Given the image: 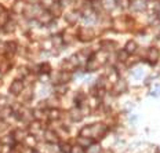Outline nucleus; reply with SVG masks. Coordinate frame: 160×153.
<instances>
[{"label": "nucleus", "mask_w": 160, "mask_h": 153, "mask_svg": "<svg viewBox=\"0 0 160 153\" xmlns=\"http://www.w3.org/2000/svg\"><path fill=\"white\" fill-rule=\"evenodd\" d=\"M22 87H24V86H22V81L15 80V81L11 84V87H10V92L17 95V94H19V92L22 91Z\"/></svg>", "instance_id": "1"}, {"label": "nucleus", "mask_w": 160, "mask_h": 153, "mask_svg": "<svg viewBox=\"0 0 160 153\" xmlns=\"http://www.w3.org/2000/svg\"><path fill=\"white\" fill-rule=\"evenodd\" d=\"M46 137H47V139H48V141H55V137H54V135H51V134H50V132H47V135H46Z\"/></svg>", "instance_id": "2"}, {"label": "nucleus", "mask_w": 160, "mask_h": 153, "mask_svg": "<svg viewBox=\"0 0 160 153\" xmlns=\"http://www.w3.org/2000/svg\"><path fill=\"white\" fill-rule=\"evenodd\" d=\"M62 151H64V152H68V151H71V148H69V146L68 145H64V146H62Z\"/></svg>", "instance_id": "3"}, {"label": "nucleus", "mask_w": 160, "mask_h": 153, "mask_svg": "<svg viewBox=\"0 0 160 153\" xmlns=\"http://www.w3.org/2000/svg\"><path fill=\"white\" fill-rule=\"evenodd\" d=\"M0 12H2V7H0Z\"/></svg>", "instance_id": "4"}]
</instances>
